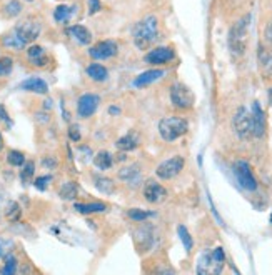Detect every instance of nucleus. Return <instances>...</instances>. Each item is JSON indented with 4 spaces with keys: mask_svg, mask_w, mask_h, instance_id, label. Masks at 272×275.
Here are the masks:
<instances>
[{
    "mask_svg": "<svg viewBox=\"0 0 272 275\" xmlns=\"http://www.w3.org/2000/svg\"><path fill=\"white\" fill-rule=\"evenodd\" d=\"M159 35V22L154 15L144 17L134 27V43L139 50H146Z\"/></svg>",
    "mask_w": 272,
    "mask_h": 275,
    "instance_id": "obj_1",
    "label": "nucleus"
},
{
    "mask_svg": "<svg viewBox=\"0 0 272 275\" xmlns=\"http://www.w3.org/2000/svg\"><path fill=\"white\" fill-rule=\"evenodd\" d=\"M249 25H251V15H244L232 25L229 32V47L234 55H244L247 49V35H249Z\"/></svg>",
    "mask_w": 272,
    "mask_h": 275,
    "instance_id": "obj_2",
    "label": "nucleus"
},
{
    "mask_svg": "<svg viewBox=\"0 0 272 275\" xmlns=\"http://www.w3.org/2000/svg\"><path fill=\"white\" fill-rule=\"evenodd\" d=\"M189 132V122L184 117L169 115L159 122V134L165 142H174Z\"/></svg>",
    "mask_w": 272,
    "mask_h": 275,
    "instance_id": "obj_3",
    "label": "nucleus"
},
{
    "mask_svg": "<svg viewBox=\"0 0 272 275\" xmlns=\"http://www.w3.org/2000/svg\"><path fill=\"white\" fill-rule=\"evenodd\" d=\"M170 102L179 110H191L195 103V97L187 85L181 84V82H175L172 89H170Z\"/></svg>",
    "mask_w": 272,
    "mask_h": 275,
    "instance_id": "obj_4",
    "label": "nucleus"
},
{
    "mask_svg": "<svg viewBox=\"0 0 272 275\" xmlns=\"http://www.w3.org/2000/svg\"><path fill=\"white\" fill-rule=\"evenodd\" d=\"M232 127H234V132L237 134V137L242 138V140H247V138L252 137V115L245 107L237 108V112L234 113Z\"/></svg>",
    "mask_w": 272,
    "mask_h": 275,
    "instance_id": "obj_5",
    "label": "nucleus"
},
{
    "mask_svg": "<svg viewBox=\"0 0 272 275\" xmlns=\"http://www.w3.org/2000/svg\"><path fill=\"white\" fill-rule=\"evenodd\" d=\"M232 170H234V175L237 178L239 185L242 187V189L249 192L257 189V178L254 177L249 162H245V160H237V162H234V165H232Z\"/></svg>",
    "mask_w": 272,
    "mask_h": 275,
    "instance_id": "obj_6",
    "label": "nucleus"
},
{
    "mask_svg": "<svg viewBox=\"0 0 272 275\" xmlns=\"http://www.w3.org/2000/svg\"><path fill=\"white\" fill-rule=\"evenodd\" d=\"M184 165H186V160L181 155H174L172 159L164 160L155 170V175L162 178V180H170V178L177 177L179 173L184 170Z\"/></svg>",
    "mask_w": 272,
    "mask_h": 275,
    "instance_id": "obj_7",
    "label": "nucleus"
},
{
    "mask_svg": "<svg viewBox=\"0 0 272 275\" xmlns=\"http://www.w3.org/2000/svg\"><path fill=\"white\" fill-rule=\"evenodd\" d=\"M100 97L95 94H84L77 102V115L80 119H89L99 108Z\"/></svg>",
    "mask_w": 272,
    "mask_h": 275,
    "instance_id": "obj_8",
    "label": "nucleus"
},
{
    "mask_svg": "<svg viewBox=\"0 0 272 275\" xmlns=\"http://www.w3.org/2000/svg\"><path fill=\"white\" fill-rule=\"evenodd\" d=\"M117 49H119V47H117V42L102 40V42L95 43L94 47H90L89 55L95 60H107L117 54Z\"/></svg>",
    "mask_w": 272,
    "mask_h": 275,
    "instance_id": "obj_9",
    "label": "nucleus"
},
{
    "mask_svg": "<svg viewBox=\"0 0 272 275\" xmlns=\"http://www.w3.org/2000/svg\"><path fill=\"white\" fill-rule=\"evenodd\" d=\"M222 267H224V264L214 259L212 252H204V254L199 257V264H197V274H200V275L221 274Z\"/></svg>",
    "mask_w": 272,
    "mask_h": 275,
    "instance_id": "obj_10",
    "label": "nucleus"
},
{
    "mask_svg": "<svg viewBox=\"0 0 272 275\" xmlns=\"http://www.w3.org/2000/svg\"><path fill=\"white\" fill-rule=\"evenodd\" d=\"M251 115H252V135L257 138L264 137L266 129H267V122H266V113L261 108V105H259V102L252 103Z\"/></svg>",
    "mask_w": 272,
    "mask_h": 275,
    "instance_id": "obj_11",
    "label": "nucleus"
},
{
    "mask_svg": "<svg viewBox=\"0 0 272 275\" xmlns=\"http://www.w3.org/2000/svg\"><path fill=\"white\" fill-rule=\"evenodd\" d=\"M134 242L140 252L151 250L154 243V229L152 225H142L134 232Z\"/></svg>",
    "mask_w": 272,
    "mask_h": 275,
    "instance_id": "obj_12",
    "label": "nucleus"
},
{
    "mask_svg": "<svg viewBox=\"0 0 272 275\" xmlns=\"http://www.w3.org/2000/svg\"><path fill=\"white\" fill-rule=\"evenodd\" d=\"M14 30L19 34L22 38H24L25 43H30V42H35L39 38L42 27H40V24H39V22L25 20V22H22L20 25H17Z\"/></svg>",
    "mask_w": 272,
    "mask_h": 275,
    "instance_id": "obj_13",
    "label": "nucleus"
},
{
    "mask_svg": "<svg viewBox=\"0 0 272 275\" xmlns=\"http://www.w3.org/2000/svg\"><path fill=\"white\" fill-rule=\"evenodd\" d=\"M144 197L149 204H160L167 199V190L160 185V183L149 180L146 185H144Z\"/></svg>",
    "mask_w": 272,
    "mask_h": 275,
    "instance_id": "obj_14",
    "label": "nucleus"
},
{
    "mask_svg": "<svg viewBox=\"0 0 272 275\" xmlns=\"http://www.w3.org/2000/svg\"><path fill=\"white\" fill-rule=\"evenodd\" d=\"M174 59V50L170 47H155L146 55V62L152 65H164Z\"/></svg>",
    "mask_w": 272,
    "mask_h": 275,
    "instance_id": "obj_15",
    "label": "nucleus"
},
{
    "mask_svg": "<svg viewBox=\"0 0 272 275\" xmlns=\"http://www.w3.org/2000/svg\"><path fill=\"white\" fill-rule=\"evenodd\" d=\"M119 177L124 182L129 183L130 187H139L140 182H142V172H140V165L139 164H132L129 167H124L119 170Z\"/></svg>",
    "mask_w": 272,
    "mask_h": 275,
    "instance_id": "obj_16",
    "label": "nucleus"
},
{
    "mask_svg": "<svg viewBox=\"0 0 272 275\" xmlns=\"http://www.w3.org/2000/svg\"><path fill=\"white\" fill-rule=\"evenodd\" d=\"M67 34H69V37H72L74 40L77 43H80V45H89L92 40L90 30L84 27V25H72V27L67 29Z\"/></svg>",
    "mask_w": 272,
    "mask_h": 275,
    "instance_id": "obj_17",
    "label": "nucleus"
},
{
    "mask_svg": "<svg viewBox=\"0 0 272 275\" xmlns=\"http://www.w3.org/2000/svg\"><path fill=\"white\" fill-rule=\"evenodd\" d=\"M164 70H160V69H152V70H146L142 72L140 75L134 80V85L135 87H147L154 84V82L160 80L162 77H164Z\"/></svg>",
    "mask_w": 272,
    "mask_h": 275,
    "instance_id": "obj_18",
    "label": "nucleus"
},
{
    "mask_svg": "<svg viewBox=\"0 0 272 275\" xmlns=\"http://www.w3.org/2000/svg\"><path fill=\"white\" fill-rule=\"evenodd\" d=\"M20 89L22 90H27V92H34V94H47L49 92V85L45 84V82L42 80V78L39 77H30L27 80H24L20 84Z\"/></svg>",
    "mask_w": 272,
    "mask_h": 275,
    "instance_id": "obj_19",
    "label": "nucleus"
},
{
    "mask_svg": "<svg viewBox=\"0 0 272 275\" xmlns=\"http://www.w3.org/2000/svg\"><path fill=\"white\" fill-rule=\"evenodd\" d=\"M27 57L30 62L34 65H37V67H43V65L49 62V59H47V55H45V50H43V47L40 45H30L27 49Z\"/></svg>",
    "mask_w": 272,
    "mask_h": 275,
    "instance_id": "obj_20",
    "label": "nucleus"
},
{
    "mask_svg": "<svg viewBox=\"0 0 272 275\" xmlns=\"http://www.w3.org/2000/svg\"><path fill=\"white\" fill-rule=\"evenodd\" d=\"M139 143H140L139 135L135 132H129L127 135H124V137H120L116 145L122 152H130V150H134V148H137Z\"/></svg>",
    "mask_w": 272,
    "mask_h": 275,
    "instance_id": "obj_21",
    "label": "nucleus"
},
{
    "mask_svg": "<svg viewBox=\"0 0 272 275\" xmlns=\"http://www.w3.org/2000/svg\"><path fill=\"white\" fill-rule=\"evenodd\" d=\"M259 64H261V72L266 77H272V52L266 50L264 47H259Z\"/></svg>",
    "mask_w": 272,
    "mask_h": 275,
    "instance_id": "obj_22",
    "label": "nucleus"
},
{
    "mask_svg": "<svg viewBox=\"0 0 272 275\" xmlns=\"http://www.w3.org/2000/svg\"><path fill=\"white\" fill-rule=\"evenodd\" d=\"M2 42H3V47L12 49V50H22L25 45H27L24 38H22L19 34L15 32V30H12L10 34H7V35L2 38Z\"/></svg>",
    "mask_w": 272,
    "mask_h": 275,
    "instance_id": "obj_23",
    "label": "nucleus"
},
{
    "mask_svg": "<svg viewBox=\"0 0 272 275\" xmlns=\"http://www.w3.org/2000/svg\"><path fill=\"white\" fill-rule=\"evenodd\" d=\"M85 72L94 82H105L109 77V70L100 64H90L89 67L85 69Z\"/></svg>",
    "mask_w": 272,
    "mask_h": 275,
    "instance_id": "obj_24",
    "label": "nucleus"
},
{
    "mask_svg": "<svg viewBox=\"0 0 272 275\" xmlns=\"http://www.w3.org/2000/svg\"><path fill=\"white\" fill-rule=\"evenodd\" d=\"M95 189L99 192H102L105 195H111L114 194V190H116V183H114L112 178L109 177H102V175H97L95 177Z\"/></svg>",
    "mask_w": 272,
    "mask_h": 275,
    "instance_id": "obj_25",
    "label": "nucleus"
},
{
    "mask_svg": "<svg viewBox=\"0 0 272 275\" xmlns=\"http://www.w3.org/2000/svg\"><path fill=\"white\" fill-rule=\"evenodd\" d=\"M74 208L78 212V213H99V212H105V208H107V205L102 204V202H94V204H76L74 205Z\"/></svg>",
    "mask_w": 272,
    "mask_h": 275,
    "instance_id": "obj_26",
    "label": "nucleus"
},
{
    "mask_svg": "<svg viewBox=\"0 0 272 275\" xmlns=\"http://www.w3.org/2000/svg\"><path fill=\"white\" fill-rule=\"evenodd\" d=\"M94 164L99 170H107L114 165V157L109 154L107 150H100L99 154L94 157Z\"/></svg>",
    "mask_w": 272,
    "mask_h": 275,
    "instance_id": "obj_27",
    "label": "nucleus"
},
{
    "mask_svg": "<svg viewBox=\"0 0 272 275\" xmlns=\"http://www.w3.org/2000/svg\"><path fill=\"white\" fill-rule=\"evenodd\" d=\"M77 10V7H69V5H59L54 10V19L59 24H65L70 20V17L74 15V12Z\"/></svg>",
    "mask_w": 272,
    "mask_h": 275,
    "instance_id": "obj_28",
    "label": "nucleus"
},
{
    "mask_svg": "<svg viewBox=\"0 0 272 275\" xmlns=\"http://www.w3.org/2000/svg\"><path fill=\"white\" fill-rule=\"evenodd\" d=\"M77 183L76 182H65L62 187H60V190H59V195H60V199H64V200H74L77 197Z\"/></svg>",
    "mask_w": 272,
    "mask_h": 275,
    "instance_id": "obj_29",
    "label": "nucleus"
},
{
    "mask_svg": "<svg viewBox=\"0 0 272 275\" xmlns=\"http://www.w3.org/2000/svg\"><path fill=\"white\" fill-rule=\"evenodd\" d=\"M177 234H179V237H181V242H182L184 248H186V252H191L192 247H194V240H192L189 230L184 225H179L177 227Z\"/></svg>",
    "mask_w": 272,
    "mask_h": 275,
    "instance_id": "obj_30",
    "label": "nucleus"
},
{
    "mask_svg": "<svg viewBox=\"0 0 272 275\" xmlns=\"http://www.w3.org/2000/svg\"><path fill=\"white\" fill-rule=\"evenodd\" d=\"M22 215V210H20V205L17 202H8L7 205V210H5V217L10 222H17L20 219Z\"/></svg>",
    "mask_w": 272,
    "mask_h": 275,
    "instance_id": "obj_31",
    "label": "nucleus"
},
{
    "mask_svg": "<svg viewBox=\"0 0 272 275\" xmlns=\"http://www.w3.org/2000/svg\"><path fill=\"white\" fill-rule=\"evenodd\" d=\"M7 162L14 167H22L25 164V155L19 150H10L7 154Z\"/></svg>",
    "mask_w": 272,
    "mask_h": 275,
    "instance_id": "obj_32",
    "label": "nucleus"
},
{
    "mask_svg": "<svg viewBox=\"0 0 272 275\" xmlns=\"http://www.w3.org/2000/svg\"><path fill=\"white\" fill-rule=\"evenodd\" d=\"M127 215H129V219H132L134 222H144V220H147L149 217H152L154 212L142 210V208H130Z\"/></svg>",
    "mask_w": 272,
    "mask_h": 275,
    "instance_id": "obj_33",
    "label": "nucleus"
},
{
    "mask_svg": "<svg viewBox=\"0 0 272 275\" xmlns=\"http://www.w3.org/2000/svg\"><path fill=\"white\" fill-rule=\"evenodd\" d=\"M12 69H14V60L10 57H0V77L10 75Z\"/></svg>",
    "mask_w": 272,
    "mask_h": 275,
    "instance_id": "obj_34",
    "label": "nucleus"
},
{
    "mask_svg": "<svg viewBox=\"0 0 272 275\" xmlns=\"http://www.w3.org/2000/svg\"><path fill=\"white\" fill-rule=\"evenodd\" d=\"M34 173H35V165H34V162L24 164V169H22V172H20V180L24 182V183H30V180H32V177H34Z\"/></svg>",
    "mask_w": 272,
    "mask_h": 275,
    "instance_id": "obj_35",
    "label": "nucleus"
},
{
    "mask_svg": "<svg viewBox=\"0 0 272 275\" xmlns=\"http://www.w3.org/2000/svg\"><path fill=\"white\" fill-rule=\"evenodd\" d=\"M14 247H15L14 245V240L0 237V259H5L8 254H12Z\"/></svg>",
    "mask_w": 272,
    "mask_h": 275,
    "instance_id": "obj_36",
    "label": "nucleus"
},
{
    "mask_svg": "<svg viewBox=\"0 0 272 275\" xmlns=\"http://www.w3.org/2000/svg\"><path fill=\"white\" fill-rule=\"evenodd\" d=\"M5 265H3V269H2V274L3 275H12V274H15L17 272V259L12 254H8L5 259Z\"/></svg>",
    "mask_w": 272,
    "mask_h": 275,
    "instance_id": "obj_37",
    "label": "nucleus"
},
{
    "mask_svg": "<svg viewBox=\"0 0 272 275\" xmlns=\"http://www.w3.org/2000/svg\"><path fill=\"white\" fill-rule=\"evenodd\" d=\"M3 12H5L7 17H17L22 12V3L19 0H10L5 5V8H3Z\"/></svg>",
    "mask_w": 272,
    "mask_h": 275,
    "instance_id": "obj_38",
    "label": "nucleus"
},
{
    "mask_svg": "<svg viewBox=\"0 0 272 275\" xmlns=\"http://www.w3.org/2000/svg\"><path fill=\"white\" fill-rule=\"evenodd\" d=\"M52 180V177L50 175H43V177H37L35 178V182H34V185L37 187L39 190H45L47 189V185H49V182Z\"/></svg>",
    "mask_w": 272,
    "mask_h": 275,
    "instance_id": "obj_39",
    "label": "nucleus"
},
{
    "mask_svg": "<svg viewBox=\"0 0 272 275\" xmlns=\"http://www.w3.org/2000/svg\"><path fill=\"white\" fill-rule=\"evenodd\" d=\"M99 10H102V3H100V0H89V15L97 14Z\"/></svg>",
    "mask_w": 272,
    "mask_h": 275,
    "instance_id": "obj_40",
    "label": "nucleus"
},
{
    "mask_svg": "<svg viewBox=\"0 0 272 275\" xmlns=\"http://www.w3.org/2000/svg\"><path fill=\"white\" fill-rule=\"evenodd\" d=\"M69 137H70V140H72V142L80 140V132H78L77 125H70V127H69Z\"/></svg>",
    "mask_w": 272,
    "mask_h": 275,
    "instance_id": "obj_41",
    "label": "nucleus"
},
{
    "mask_svg": "<svg viewBox=\"0 0 272 275\" xmlns=\"http://www.w3.org/2000/svg\"><path fill=\"white\" fill-rule=\"evenodd\" d=\"M0 120L5 122V124H8V125H12V120H10V117H8V113L3 105H0Z\"/></svg>",
    "mask_w": 272,
    "mask_h": 275,
    "instance_id": "obj_42",
    "label": "nucleus"
},
{
    "mask_svg": "<svg viewBox=\"0 0 272 275\" xmlns=\"http://www.w3.org/2000/svg\"><path fill=\"white\" fill-rule=\"evenodd\" d=\"M264 38H266V40L269 42L271 45H272V20L269 22V24L266 25V30H264Z\"/></svg>",
    "mask_w": 272,
    "mask_h": 275,
    "instance_id": "obj_43",
    "label": "nucleus"
},
{
    "mask_svg": "<svg viewBox=\"0 0 272 275\" xmlns=\"http://www.w3.org/2000/svg\"><path fill=\"white\" fill-rule=\"evenodd\" d=\"M109 113H111V115H119L120 108L119 107H109Z\"/></svg>",
    "mask_w": 272,
    "mask_h": 275,
    "instance_id": "obj_44",
    "label": "nucleus"
},
{
    "mask_svg": "<svg viewBox=\"0 0 272 275\" xmlns=\"http://www.w3.org/2000/svg\"><path fill=\"white\" fill-rule=\"evenodd\" d=\"M43 165H45V167H55V160L45 159V160H43Z\"/></svg>",
    "mask_w": 272,
    "mask_h": 275,
    "instance_id": "obj_45",
    "label": "nucleus"
},
{
    "mask_svg": "<svg viewBox=\"0 0 272 275\" xmlns=\"http://www.w3.org/2000/svg\"><path fill=\"white\" fill-rule=\"evenodd\" d=\"M267 97H269V103L272 105V87L269 89V92H267Z\"/></svg>",
    "mask_w": 272,
    "mask_h": 275,
    "instance_id": "obj_46",
    "label": "nucleus"
},
{
    "mask_svg": "<svg viewBox=\"0 0 272 275\" xmlns=\"http://www.w3.org/2000/svg\"><path fill=\"white\" fill-rule=\"evenodd\" d=\"M52 107V100H45V108H50Z\"/></svg>",
    "mask_w": 272,
    "mask_h": 275,
    "instance_id": "obj_47",
    "label": "nucleus"
},
{
    "mask_svg": "<svg viewBox=\"0 0 272 275\" xmlns=\"http://www.w3.org/2000/svg\"><path fill=\"white\" fill-rule=\"evenodd\" d=\"M3 148V137H2V134H0V150Z\"/></svg>",
    "mask_w": 272,
    "mask_h": 275,
    "instance_id": "obj_48",
    "label": "nucleus"
},
{
    "mask_svg": "<svg viewBox=\"0 0 272 275\" xmlns=\"http://www.w3.org/2000/svg\"><path fill=\"white\" fill-rule=\"evenodd\" d=\"M271 220H272V217H271Z\"/></svg>",
    "mask_w": 272,
    "mask_h": 275,
    "instance_id": "obj_49",
    "label": "nucleus"
}]
</instances>
